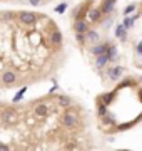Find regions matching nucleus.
Instances as JSON below:
<instances>
[{"instance_id":"1","label":"nucleus","mask_w":142,"mask_h":151,"mask_svg":"<svg viewBox=\"0 0 142 151\" xmlns=\"http://www.w3.org/2000/svg\"><path fill=\"white\" fill-rule=\"evenodd\" d=\"M62 61V34L48 15L0 10V87L47 79Z\"/></svg>"}]
</instances>
